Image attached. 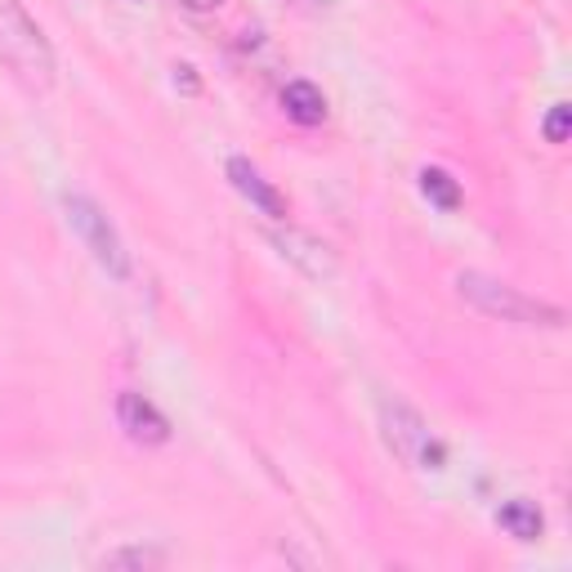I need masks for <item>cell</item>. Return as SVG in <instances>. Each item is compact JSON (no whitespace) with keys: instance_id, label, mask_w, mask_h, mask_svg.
Instances as JSON below:
<instances>
[{"instance_id":"5b68a950","label":"cell","mask_w":572,"mask_h":572,"mask_svg":"<svg viewBox=\"0 0 572 572\" xmlns=\"http://www.w3.org/2000/svg\"><path fill=\"white\" fill-rule=\"evenodd\" d=\"M269 241L278 247V256L282 260H291L304 278H317V282H326V278H336V256H332V247L326 241H317V237H309V233H300V228H269Z\"/></svg>"},{"instance_id":"4fadbf2b","label":"cell","mask_w":572,"mask_h":572,"mask_svg":"<svg viewBox=\"0 0 572 572\" xmlns=\"http://www.w3.org/2000/svg\"><path fill=\"white\" fill-rule=\"evenodd\" d=\"M180 6H184V10H193V14H206V10H219L224 0H180Z\"/></svg>"},{"instance_id":"6da1fadb","label":"cell","mask_w":572,"mask_h":572,"mask_svg":"<svg viewBox=\"0 0 572 572\" xmlns=\"http://www.w3.org/2000/svg\"><path fill=\"white\" fill-rule=\"evenodd\" d=\"M0 58L28 90L45 95L54 86V50L19 0H0Z\"/></svg>"},{"instance_id":"277c9868","label":"cell","mask_w":572,"mask_h":572,"mask_svg":"<svg viewBox=\"0 0 572 572\" xmlns=\"http://www.w3.org/2000/svg\"><path fill=\"white\" fill-rule=\"evenodd\" d=\"M63 215H67V228L86 241V251L95 256V265L104 273H112L117 282H126L130 278V256L121 247L112 219L104 215V206L95 197H86V193H63Z\"/></svg>"},{"instance_id":"8992f818","label":"cell","mask_w":572,"mask_h":572,"mask_svg":"<svg viewBox=\"0 0 572 572\" xmlns=\"http://www.w3.org/2000/svg\"><path fill=\"white\" fill-rule=\"evenodd\" d=\"M117 421H121V430H126L134 443H143V447H161V443L171 439V421L161 417L143 393H134V389H126V393L117 398Z\"/></svg>"},{"instance_id":"9c48e42d","label":"cell","mask_w":572,"mask_h":572,"mask_svg":"<svg viewBox=\"0 0 572 572\" xmlns=\"http://www.w3.org/2000/svg\"><path fill=\"white\" fill-rule=\"evenodd\" d=\"M497 524L515 537V541H537L541 532H546V519H541V510L532 506V501H524V497H515V501H506L501 510H497Z\"/></svg>"},{"instance_id":"7c38bea8","label":"cell","mask_w":572,"mask_h":572,"mask_svg":"<svg viewBox=\"0 0 572 572\" xmlns=\"http://www.w3.org/2000/svg\"><path fill=\"white\" fill-rule=\"evenodd\" d=\"M568 130H572V108H568V104H554L550 117H546V139H550V143H563Z\"/></svg>"},{"instance_id":"ba28073f","label":"cell","mask_w":572,"mask_h":572,"mask_svg":"<svg viewBox=\"0 0 572 572\" xmlns=\"http://www.w3.org/2000/svg\"><path fill=\"white\" fill-rule=\"evenodd\" d=\"M282 108L295 126H322L326 121V95L313 86V80H291L282 90Z\"/></svg>"},{"instance_id":"30bf717a","label":"cell","mask_w":572,"mask_h":572,"mask_svg":"<svg viewBox=\"0 0 572 572\" xmlns=\"http://www.w3.org/2000/svg\"><path fill=\"white\" fill-rule=\"evenodd\" d=\"M421 193H425L439 211H456V206H461V184H456L443 166H425V171H421Z\"/></svg>"},{"instance_id":"3957f363","label":"cell","mask_w":572,"mask_h":572,"mask_svg":"<svg viewBox=\"0 0 572 572\" xmlns=\"http://www.w3.org/2000/svg\"><path fill=\"white\" fill-rule=\"evenodd\" d=\"M380 439L385 447L412 470H425V474H439L447 465V447L434 439V430L425 425L421 412H412L407 402L398 398H385L380 402Z\"/></svg>"},{"instance_id":"7a4b0ae2","label":"cell","mask_w":572,"mask_h":572,"mask_svg":"<svg viewBox=\"0 0 572 572\" xmlns=\"http://www.w3.org/2000/svg\"><path fill=\"white\" fill-rule=\"evenodd\" d=\"M456 291L461 300H470L478 313L497 317V322H515V326H546V332H559V326L568 322L559 304H546V300H532L497 278L487 273H456Z\"/></svg>"},{"instance_id":"52a82bcc","label":"cell","mask_w":572,"mask_h":572,"mask_svg":"<svg viewBox=\"0 0 572 572\" xmlns=\"http://www.w3.org/2000/svg\"><path fill=\"white\" fill-rule=\"evenodd\" d=\"M228 180H233V188L241 193V197H247L256 211H265L269 219H287V197L251 166V161L247 157H228Z\"/></svg>"},{"instance_id":"8fae6325","label":"cell","mask_w":572,"mask_h":572,"mask_svg":"<svg viewBox=\"0 0 572 572\" xmlns=\"http://www.w3.org/2000/svg\"><path fill=\"white\" fill-rule=\"evenodd\" d=\"M166 563V550L161 546H126V550H112V554H104L99 559V568H134V572H143V568H161Z\"/></svg>"}]
</instances>
